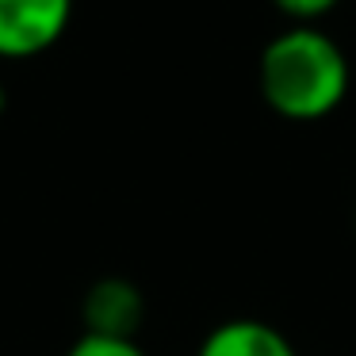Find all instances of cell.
<instances>
[{
  "mask_svg": "<svg viewBox=\"0 0 356 356\" xmlns=\"http://www.w3.org/2000/svg\"><path fill=\"white\" fill-rule=\"evenodd\" d=\"M257 85L280 119L322 123L345 104L353 70L333 35H325L318 24H291L264 42Z\"/></svg>",
  "mask_w": 356,
  "mask_h": 356,
  "instance_id": "cell-1",
  "label": "cell"
},
{
  "mask_svg": "<svg viewBox=\"0 0 356 356\" xmlns=\"http://www.w3.org/2000/svg\"><path fill=\"white\" fill-rule=\"evenodd\" d=\"M73 19V0H0V58L31 62L47 54Z\"/></svg>",
  "mask_w": 356,
  "mask_h": 356,
  "instance_id": "cell-2",
  "label": "cell"
},
{
  "mask_svg": "<svg viewBox=\"0 0 356 356\" xmlns=\"http://www.w3.org/2000/svg\"><path fill=\"white\" fill-rule=\"evenodd\" d=\"M146 318V299H142L138 284L127 276H104L81 299V322L85 333H100V337H134Z\"/></svg>",
  "mask_w": 356,
  "mask_h": 356,
  "instance_id": "cell-3",
  "label": "cell"
},
{
  "mask_svg": "<svg viewBox=\"0 0 356 356\" xmlns=\"http://www.w3.org/2000/svg\"><path fill=\"white\" fill-rule=\"evenodd\" d=\"M195 356H299L287 333L261 318H230L218 322L207 337L200 341Z\"/></svg>",
  "mask_w": 356,
  "mask_h": 356,
  "instance_id": "cell-4",
  "label": "cell"
},
{
  "mask_svg": "<svg viewBox=\"0 0 356 356\" xmlns=\"http://www.w3.org/2000/svg\"><path fill=\"white\" fill-rule=\"evenodd\" d=\"M65 356H146V348L134 337H100V333H81Z\"/></svg>",
  "mask_w": 356,
  "mask_h": 356,
  "instance_id": "cell-5",
  "label": "cell"
},
{
  "mask_svg": "<svg viewBox=\"0 0 356 356\" xmlns=\"http://www.w3.org/2000/svg\"><path fill=\"white\" fill-rule=\"evenodd\" d=\"M341 0H272V8L287 16L291 24H314V19L330 16Z\"/></svg>",
  "mask_w": 356,
  "mask_h": 356,
  "instance_id": "cell-6",
  "label": "cell"
},
{
  "mask_svg": "<svg viewBox=\"0 0 356 356\" xmlns=\"http://www.w3.org/2000/svg\"><path fill=\"white\" fill-rule=\"evenodd\" d=\"M4 104H8V96H4V88H0V111H4Z\"/></svg>",
  "mask_w": 356,
  "mask_h": 356,
  "instance_id": "cell-7",
  "label": "cell"
}]
</instances>
